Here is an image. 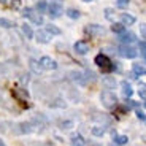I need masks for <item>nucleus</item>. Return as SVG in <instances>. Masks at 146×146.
Segmentation results:
<instances>
[{
	"instance_id": "nucleus-1",
	"label": "nucleus",
	"mask_w": 146,
	"mask_h": 146,
	"mask_svg": "<svg viewBox=\"0 0 146 146\" xmlns=\"http://www.w3.org/2000/svg\"><path fill=\"white\" fill-rule=\"evenodd\" d=\"M95 64H97V65L102 68V72H105V73H110V72H113V70H114L113 62H111V60H110L105 54L95 56Z\"/></svg>"
},
{
	"instance_id": "nucleus-2",
	"label": "nucleus",
	"mask_w": 146,
	"mask_h": 146,
	"mask_svg": "<svg viewBox=\"0 0 146 146\" xmlns=\"http://www.w3.org/2000/svg\"><path fill=\"white\" fill-rule=\"evenodd\" d=\"M100 100H102V103H103V106H105V108H114V106L117 105V97H116V94H114V92H111V91L102 92Z\"/></svg>"
},
{
	"instance_id": "nucleus-3",
	"label": "nucleus",
	"mask_w": 146,
	"mask_h": 146,
	"mask_svg": "<svg viewBox=\"0 0 146 146\" xmlns=\"http://www.w3.org/2000/svg\"><path fill=\"white\" fill-rule=\"evenodd\" d=\"M48 13L51 15V18H59L64 13V8L57 0H52L51 3H48Z\"/></svg>"
},
{
	"instance_id": "nucleus-4",
	"label": "nucleus",
	"mask_w": 146,
	"mask_h": 146,
	"mask_svg": "<svg viewBox=\"0 0 146 146\" xmlns=\"http://www.w3.org/2000/svg\"><path fill=\"white\" fill-rule=\"evenodd\" d=\"M119 54L125 59H133V57H137L138 51H137L133 46H130V44H122V46L119 48Z\"/></svg>"
},
{
	"instance_id": "nucleus-5",
	"label": "nucleus",
	"mask_w": 146,
	"mask_h": 146,
	"mask_svg": "<svg viewBox=\"0 0 146 146\" xmlns=\"http://www.w3.org/2000/svg\"><path fill=\"white\" fill-rule=\"evenodd\" d=\"M40 67L43 70H56L57 68V64H56V60L54 59H51L49 56H43V57L40 59Z\"/></svg>"
},
{
	"instance_id": "nucleus-6",
	"label": "nucleus",
	"mask_w": 146,
	"mask_h": 146,
	"mask_svg": "<svg viewBox=\"0 0 146 146\" xmlns=\"http://www.w3.org/2000/svg\"><path fill=\"white\" fill-rule=\"evenodd\" d=\"M73 49H75V52L76 54H88L89 52V43L88 41H84V40H80L75 43V46H73Z\"/></svg>"
},
{
	"instance_id": "nucleus-7",
	"label": "nucleus",
	"mask_w": 146,
	"mask_h": 146,
	"mask_svg": "<svg viewBox=\"0 0 146 146\" xmlns=\"http://www.w3.org/2000/svg\"><path fill=\"white\" fill-rule=\"evenodd\" d=\"M35 40L38 41V43H49V40H51V33L48 32V30H38V32L35 33Z\"/></svg>"
},
{
	"instance_id": "nucleus-8",
	"label": "nucleus",
	"mask_w": 146,
	"mask_h": 146,
	"mask_svg": "<svg viewBox=\"0 0 146 146\" xmlns=\"http://www.w3.org/2000/svg\"><path fill=\"white\" fill-rule=\"evenodd\" d=\"M84 32L89 33V35H92V36H97V35H100V33H103V27L97 26V24H91V26H88L86 29H84Z\"/></svg>"
},
{
	"instance_id": "nucleus-9",
	"label": "nucleus",
	"mask_w": 146,
	"mask_h": 146,
	"mask_svg": "<svg viewBox=\"0 0 146 146\" xmlns=\"http://www.w3.org/2000/svg\"><path fill=\"white\" fill-rule=\"evenodd\" d=\"M137 38H135V33H132V32H122L119 33V41H122L124 44H130L133 43Z\"/></svg>"
},
{
	"instance_id": "nucleus-10",
	"label": "nucleus",
	"mask_w": 146,
	"mask_h": 146,
	"mask_svg": "<svg viewBox=\"0 0 146 146\" xmlns=\"http://www.w3.org/2000/svg\"><path fill=\"white\" fill-rule=\"evenodd\" d=\"M13 97H15L18 102H26L27 92H26V91H22V89H19V88H16V89H13Z\"/></svg>"
},
{
	"instance_id": "nucleus-11",
	"label": "nucleus",
	"mask_w": 146,
	"mask_h": 146,
	"mask_svg": "<svg viewBox=\"0 0 146 146\" xmlns=\"http://www.w3.org/2000/svg\"><path fill=\"white\" fill-rule=\"evenodd\" d=\"M135 22V16L129 15V13H122L121 15V24H124V26H132Z\"/></svg>"
},
{
	"instance_id": "nucleus-12",
	"label": "nucleus",
	"mask_w": 146,
	"mask_h": 146,
	"mask_svg": "<svg viewBox=\"0 0 146 146\" xmlns=\"http://www.w3.org/2000/svg\"><path fill=\"white\" fill-rule=\"evenodd\" d=\"M121 88H122V95H124L125 99H130L132 94H133V89L130 88V84L122 81V83H121Z\"/></svg>"
},
{
	"instance_id": "nucleus-13",
	"label": "nucleus",
	"mask_w": 146,
	"mask_h": 146,
	"mask_svg": "<svg viewBox=\"0 0 146 146\" xmlns=\"http://www.w3.org/2000/svg\"><path fill=\"white\" fill-rule=\"evenodd\" d=\"M86 145V140L83 138L81 135H73L72 137V140H70V146H84Z\"/></svg>"
},
{
	"instance_id": "nucleus-14",
	"label": "nucleus",
	"mask_w": 146,
	"mask_h": 146,
	"mask_svg": "<svg viewBox=\"0 0 146 146\" xmlns=\"http://www.w3.org/2000/svg\"><path fill=\"white\" fill-rule=\"evenodd\" d=\"M29 19L35 24V26H41V24H43V16H41V13H33L32 11V15L29 16Z\"/></svg>"
},
{
	"instance_id": "nucleus-15",
	"label": "nucleus",
	"mask_w": 146,
	"mask_h": 146,
	"mask_svg": "<svg viewBox=\"0 0 146 146\" xmlns=\"http://www.w3.org/2000/svg\"><path fill=\"white\" fill-rule=\"evenodd\" d=\"M113 138H114V143H116V145H119V146L127 145V143H129L127 135H116V133H113Z\"/></svg>"
},
{
	"instance_id": "nucleus-16",
	"label": "nucleus",
	"mask_w": 146,
	"mask_h": 146,
	"mask_svg": "<svg viewBox=\"0 0 146 146\" xmlns=\"http://www.w3.org/2000/svg\"><path fill=\"white\" fill-rule=\"evenodd\" d=\"M132 70H133V73L135 75H146V67L145 65H141V64H133L132 65Z\"/></svg>"
},
{
	"instance_id": "nucleus-17",
	"label": "nucleus",
	"mask_w": 146,
	"mask_h": 146,
	"mask_svg": "<svg viewBox=\"0 0 146 146\" xmlns=\"http://www.w3.org/2000/svg\"><path fill=\"white\" fill-rule=\"evenodd\" d=\"M72 80L76 81V83H80V84H84V83H86V78H84L83 73H80V72H73V73H72Z\"/></svg>"
},
{
	"instance_id": "nucleus-18",
	"label": "nucleus",
	"mask_w": 146,
	"mask_h": 146,
	"mask_svg": "<svg viewBox=\"0 0 146 146\" xmlns=\"http://www.w3.org/2000/svg\"><path fill=\"white\" fill-rule=\"evenodd\" d=\"M92 135L94 137H103L105 135V129L102 127V125H95V127H92Z\"/></svg>"
},
{
	"instance_id": "nucleus-19",
	"label": "nucleus",
	"mask_w": 146,
	"mask_h": 146,
	"mask_svg": "<svg viewBox=\"0 0 146 146\" xmlns=\"http://www.w3.org/2000/svg\"><path fill=\"white\" fill-rule=\"evenodd\" d=\"M103 84L106 86V89H114L116 88V81H114V78H110V76L103 78Z\"/></svg>"
},
{
	"instance_id": "nucleus-20",
	"label": "nucleus",
	"mask_w": 146,
	"mask_h": 146,
	"mask_svg": "<svg viewBox=\"0 0 146 146\" xmlns=\"http://www.w3.org/2000/svg\"><path fill=\"white\" fill-rule=\"evenodd\" d=\"M111 30H113L114 33H122V32H125V27H124V24H119V22H114L113 26H111Z\"/></svg>"
},
{
	"instance_id": "nucleus-21",
	"label": "nucleus",
	"mask_w": 146,
	"mask_h": 146,
	"mask_svg": "<svg viewBox=\"0 0 146 146\" xmlns=\"http://www.w3.org/2000/svg\"><path fill=\"white\" fill-rule=\"evenodd\" d=\"M36 11H38V13H44V11L48 10V3L46 2H44V0H38V3H36Z\"/></svg>"
},
{
	"instance_id": "nucleus-22",
	"label": "nucleus",
	"mask_w": 146,
	"mask_h": 146,
	"mask_svg": "<svg viewBox=\"0 0 146 146\" xmlns=\"http://www.w3.org/2000/svg\"><path fill=\"white\" fill-rule=\"evenodd\" d=\"M15 26L13 22L10 21V19L7 18H0V27H5V29H11V27Z\"/></svg>"
},
{
	"instance_id": "nucleus-23",
	"label": "nucleus",
	"mask_w": 146,
	"mask_h": 146,
	"mask_svg": "<svg viewBox=\"0 0 146 146\" xmlns=\"http://www.w3.org/2000/svg\"><path fill=\"white\" fill-rule=\"evenodd\" d=\"M22 33L26 35V38H33V32H32V29H30V26H27V24L22 26Z\"/></svg>"
},
{
	"instance_id": "nucleus-24",
	"label": "nucleus",
	"mask_w": 146,
	"mask_h": 146,
	"mask_svg": "<svg viewBox=\"0 0 146 146\" xmlns=\"http://www.w3.org/2000/svg\"><path fill=\"white\" fill-rule=\"evenodd\" d=\"M46 30L51 33V35H60V29H59V27H56L54 24H49V26L46 27Z\"/></svg>"
},
{
	"instance_id": "nucleus-25",
	"label": "nucleus",
	"mask_w": 146,
	"mask_h": 146,
	"mask_svg": "<svg viewBox=\"0 0 146 146\" xmlns=\"http://www.w3.org/2000/svg\"><path fill=\"white\" fill-rule=\"evenodd\" d=\"M73 121H62V122H60V129H62V130H68V129H72L73 127Z\"/></svg>"
},
{
	"instance_id": "nucleus-26",
	"label": "nucleus",
	"mask_w": 146,
	"mask_h": 146,
	"mask_svg": "<svg viewBox=\"0 0 146 146\" xmlns=\"http://www.w3.org/2000/svg\"><path fill=\"white\" fill-rule=\"evenodd\" d=\"M138 95L141 97L143 100L146 102V84H140V89H138Z\"/></svg>"
},
{
	"instance_id": "nucleus-27",
	"label": "nucleus",
	"mask_w": 146,
	"mask_h": 146,
	"mask_svg": "<svg viewBox=\"0 0 146 146\" xmlns=\"http://www.w3.org/2000/svg\"><path fill=\"white\" fill-rule=\"evenodd\" d=\"M67 15H68V18H72V19H78L80 18V11L78 10H68Z\"/></svg>"
},
{
	"instance_id": "nucleus-28",
	"label": "nucleus",
	"mask_w": 146,
	"mask_h": 146,
	"mask_svg": "<svg viewBox=\"0 0 146 146\" xmlns=\"http://www.w3.org/2000/svg\"><path fill=\"white\" fill-rule=\"evenodd\" d=\"M113 16H114V10H113V8H106V10H105V18L111 21Z\"/></svg>"
},
{
	"instance_id": "nucleus-29",
	"label": "nucleus",
	"mask_w": 146,
	"mask_h": 146,
	"mask_svg": "<svg viewBox=\"0 0 146 146\" xmlns=\"http://www.w3.org/2000/svg\"><path fill=\"white\" fill-rule=\"evenodd\" d=\"M116 5H117V8H127L129 0H117V2H116Z\"/></svg>"
},
{
	"instance_id": "nucleus-30",
	"label": "nucleus",
	"mask_w": 146,
	"mask_h": 146,
	"mask_svg": "<svg viewBox=\"0 0 146 146\" xmlns=\"http://www.w3.org/2000/svg\"><path fill=\"white\" fill-rule=\"evenodd\" d=\"M32 8H24V10H22V16H24V18H29L30 15H32Z\"/></svg>"
},
{
	"instance_id": "nucleus-31",
	"label": "nucleus",
	"mask_w": 146,
	"mask_h": 146,
	"mask_svg": "<svg viewBox=\"0 0 146 146\" xmlns=\"http://www.w3.org/2000/svg\"><path fill=\"white\" fill-rule=\"evenodd\" d=\"M84 75H86V76H84L86 80H91V81H94V80H95V73H92V72H86Z\"/></svg>"
},
{
	"instance_id": "nucleus-32",
	"label": "nucleus",
	"mask_w": 146,
	"mask_h": 146,
	"mask_svg": "<svg viewBox=\"0 0 146 146\" xmlns=\"http://www.w3.org/2000/svg\"><path fill=\"white\" fill-rule=\"evenodd\" d=\"M140 52H141L143 57L146 59V43H140Z\"/></svg>"
},
{
	"instance_id": "nucleus-33",
	"label": "nucleus",
	"mask_w": 146,
	"mask_h": 146,
	"mask_svg": "<svg viewBox=\"0 0 146 146\" xmlns=\"http://www.w3.org/2000/svg\"><path fill=\"white\" fill-rule=\"evenodd\" d=\"M140 33L146 38V24H140Z\"/></svg>"
},
{
	"instance_id": "nucleus-34",
	"label": "nucleus",
	"mask_w": 146,
	"mask_h": 146,
	"mask_svg": "<svg viewBox=\"0 0 146 146\" xmlns=\"http://www.w3.org/2000/svg\"><path fill=\"white\" fill-rule=\"evenodd\" d=\"M137 117H138V119H145V117H146V114L145 113H143V111H141V110H137Z\"/></svg>"
},
{
	"instance_id": "nucleus-35",
	"label": "nucleus",
	"mask_w": 146,
	"mask_h": 146,
	"mask_svg": "<svg viewBox=\"0 0 146 146\" xmlns=\"http://www.w3.org/2000/svg\"><path fill=\"white\" fill-rule=\"evenodd\" d=\"M19 5H21V0H13L11 7H13V8H19Z\"/></svg>"
},
{
	"instance_id": "nucleus-36",
	"label": "nucleus",
	"mask_w": 146,
	"mask_h": 146,
	"mask_svg": "<svg viewBox=\"0 0 146 146\" xmlns=\"http://www.w3.org/2000/svg\"><path fill=\"white\" fill-rule=\"evenodd\" d=\"M89 146H102V145H97V143H91Z\"/></svg>"
},
{
	"instance_id": "nucleus-37",
	"label": "nucleus",
	"mask_w": 146,
	"mask_h": 146,
	"mask_svg": "<svg viewBox=\"0 0 146 146\" xmlns=\"http://www.w3.org/2000/svg\"><path fill=\"white\" fill-rule=\"evenodd\" d=\"M0 146H7V145H5V143L2 141V140H0Z\"/></svg>"
},
{
	"instance_id": "nucleus-38",
	"label": "nucleus",
	"mask_w": 146,
	"mask_h": 146,
	"mask_svg": "<svg viewBox=\"0 0 146 146\" xmlns=\"http://www.w3.org/2000/svg\"><path fill=\"white\" fill-rule=\"evenodd\" d=\"M5 2H7V0H0V3H5Z\"/></svg>"
},
{
	"instance_id": "nucleus-39",
	"label": "nucleus",
	"mask_w": 146,
	"mask_h": 146,
	"mask_svg": "<svg viewBox=\"0 0 146 146\" xmlns=\"http://www.w3.org/2000/svg\"><path fill=\"white\" fill-rule=\"evenodd\" d=\"M83 2H92V0H83Z\"/></svg>"
},
{
	"instance_id": "nucleus-40",
	"label": "nucleus",
	"mask_w": 146,
	"mask_h": 146,
	"mask_svg": "<svg viewBox=\"0 0 146 146\" xmlns=\"http://www.w3.org/2000/svg\"><path fill=\"white\" fill-rule=\"evenodd\" d=\"M143 121H145V124H146V117H145V119H143Z\"/></svg>"
},
{
	"instance_id": "nucleus-41",
	"label": "nucleus",
	"mask_w": 146,
	"mask_h": 146,
	"mask_svg": "<svg viewBox=\"0 0 146 146\" xmlns=\"http://www.w3.org/2000/svg\"><path fill=\"white\" fill-rule=\"evenodd\" d=\"M145 106H146V102H145Z\"/></svg>"
}]
</instances>
